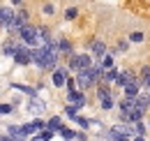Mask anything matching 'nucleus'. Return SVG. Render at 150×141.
<instances>
[{
  "label": "nucleus",
  "mask_w": 150,
  "mask_h": 141,
  "mask_svg": "<svg viewBox=\"0 0 150 141\" xmlns=\"http://www.w3.org/2000/svg\"><path fill=\"white\" fill-rule=\"evenodd\" d=\"M25 109H28V113H30V116H44V111H46V104H44V102H42V100H39L37 95H35V97H30V100H28V104H25Z\"/></svg>",
  "instance_id": "nucleus-1"
},
{
  "label": "nucleus",
  "mask_w": 150,
  "mask_h": 141,
  "mask_svg": "<svg viewBox=\"0 0 150 141\" xmlns=\"http://www.w3.org/2000/svg\"><path fill=\"white\" fill-rule=\"evenodd\" d=\"M67 104L74 106V109L86 106V95H83V90H69V95H67Z\"/></svg>",
  "instance_id": "nucleus-2"
},
{
  "label": "nucleus",
  "mask_w": 150,
  "mask_h": 141,
  "mask_svg": "<svg viewBox=\"0 0 150 141\" xmlns=\"http://www.w3.org/2000/svg\"><path fill=\"white\" fill-rule=\"evenodd\" d=\"M115 81H118V86H129V83H134L136 81V74L132 70H118V76H115Z\"/></svg>",
  "instance_id": "nucleus-3"
},
{
  "label": "nucleus",
  "mask_w": 150,
  "mask_h": 141,
  "mask_svg": "<svg viewBox=\"0 0 150 141\" xmlns=\"http://www.w3.org/2000/svg\"><path fill=\"white\" fill-rule=\"evenodd\" d=\"M12 58L16 60V65H28V63H30V46H25V44H23V46H21Z\"/></svg>",
  "instance_id": "nucleus-4"
},
{
  "label": "nucleus",
  "mask_w": 150,
  "mask_h": 141,
  "mask_svg": "<svg viewBox=\"0 0 150 141\" xmlns=\"http://www.w3.org/2000/svg\"><path fill=\"white\" fill-rule=\"evenodd\" d=\"M12 21H14L12 7H0V26H5V28L9 30V28H12Z\"/></svg>",
  "instance_id": "nucleus-5"
},
{
  "label": "nucleus",
  "mask_w": 150,
  "mask_h": 141,
  "mask_svg": "<svg viewBox=\"0 0 150 141\" xmlns=\"http://www.w3.org/2000/svg\"><path fill=\"white\" fill-rule=\"evenodd\" d=\"M51 81H53L56 88H62L65 81H67V70H65V67H56V70H53V76H51Z\"/></svg>",
  "instance_id": "nucleus-6"
},
{
  "label": "nucleus",
  "mask_w": 150,
  "mask_h": 141,
  "mask_svg": "<svg viewBox=\"0 0 150 141\" xmlns=\"http://www.w3.org/2000/svg\"><path fill=\"white\" fill-rule=\"evenodd\" d=\"M74 83H79V88H81V90H86V88H90L95 81H93V76H90V72H79V76H76Z\"/></svg>",
  "instance_id": "nucleus-7"
},
{
  "label": "nucleus",
  "mask_w": 150,
  "mask_h": 141,
  "mask_svg": "<svg viewBox=\"0 0 150 141\" xmlns=\"http://www.w3.org/2000/svg\"><path fill=\"white\" fill-rule=\"evenodd\" d=\"M21 46H23V42H16V39H7V42L2 44V53H5V56H14V53L19 51Z\"/></svg>",
  "instance_id": "nucleus-8"
},
{
  "label": "nucleus",
  "mask_w": 150,
  "mask_h": 141,
  "mask_svg": "<svg viewBox=\"0 0 150 141\" xmlns=\"http://www.w3.org/2000/svg\"><path fill=\"white\" fill-rule=\"evenodd\" d=\"M90 46H93V53L97 56V58H104V56H106V44H104L102 39H93Z\"/></svg>",
  "instance_id": "nucleus-9"
},
{
  "label": "nucleus",
  "mask_w": 150,
  "mask_h": 141,
  "mask_svg": "<svg viewBox=\"0 0 150 141\" xmlns=\"http://www.w3.org/2000/svg\"><path fill=\"white\" fill-rule=\"evenodd\" d=\"M136 95H139V81H134V83H129V86H125V97L134 100Z\"/></svg>",
  "instance_id": "nucleus-10"
},
{
  "label": "nucleus",
  "mask_w": 150,
  "mask_h": 141,
  "mask_svg": "<svg viewBox=\"0 0 150 141\" xmlns=\"http://www.w3.org/2000/svg\"><path fill=\"white\" fill-rule=\"evenodd\" d=\"M139 81H141V86L150 88V67H148V65L141 67V79H139Z\"/></svg>",
  "instance_id": "nucleus-11"
},
{
  "label": "nucleus",
  "mask_w": 150,
  "mask_h": 141,
  "mask_svg": "<svg viewBox=\"0 0 150 141\" xmlns=\"http://www.w3.org/2000/svg\"><path fill=\"white\" fill-rule=\"evenodd\" d=\"M115 76H118V70H106L104 72V74H102V81H104V86H106V83H113V81H115Z\"/></svg>",
  "instance_id": "nucleus-12"
},
{
  "label": "nucleus",
  "mask_w": 150,
  "mask_h": 141,
  "mask_svg": "<svg viewBox=\"0 0 150 141\" xmlns=\"http://www.w3.org/2000/svg\"><path fill=\"white\" fill-rule=\"evenodd\" d=\"M58 134H60L65 141H72L76 137V132H74V130H69V127H60V130H58Z\"/></svg>",
  "instance_id": "nucleus-13"
},
{
  "label": "nucleus",
  "mask_w": 150,
  "mask_h": 141,
  "mask_svg": "<svg viewBox=\"0 0 150 141\" xmlns=\"http://www.w3.org/2000/svg\"><path fill=\"white\" fill-rule=\"evenodd\" d=\"M49 130H53V132H58L60 127H62V123H60V118L58 116H53V118H49V125H46Z\"/></svg>",
  "instance_id": "nucleus-14"
},
{
  "label": "nucleus",
  "mask_w": 150,
  "mask_h": 141,
  "mask_svg": "<svg viewBox=\"0 0 150 141\" xmlns=\"http://www.w3.org/2000/svg\"><path fill=\"white\" fill-rule=\"evenodd\" d=\"M53 137H56V132L49 130V127H44V130L39 132V139H42V141H49V139H53Z\"/></svg>",
  "instance_id": "nucleus-15"
},
{
  "label": "nucleus",
  "mask_w": 150,
  "mask_h": 141,
  "mask_svg": "<svg viewBox=\"0 0 150 141\" xmlns=\"http://www.w3.org/2000/svg\"><path fill=\"white\" fill-rule=\"evenodd\" d=\"M99 67H102V70H111L113 67V58L111 56H104V58L99 60Z\"/></svg>",
  "instance_id": "nucleus-16"
},
{
  "label": "nucleus",
  "mask_w": 150,
  "mask_h": 141,
  "mask_svg": "<svg viewBox=\"0 0 150 141\" xmlns=\"http://www.w3.org/2000/svg\"><path fill=\"white\" fill-rule=\"evenodd\" d=\"M30 127H33V130H35V132H42V130H44V127H46V123H44V120H42V118H35V120H33V123H30Z\"/></svg>",
  "instance_id": "nucleus-17"
},
{
  "label": "nucleus",
  "mask_w": 150,
  "mask_h": 141,
  "mask_svg": "<svg viewBox=\"0 0 150 141\" xmlns=\"http://www.w3.org/2000/svg\"><path fill=\"white\" fill-rule=\"evenodd\" d=\"M58 49L65 51V53H72V44H69L67 39H60V42H58Z\"/></svg>",
  "instance_id": "nucleus-18"
},
{
  "label": "nucleus",
  "mask_w": 150,
  "mask_h": 141,
  "mask_svg": "<svg viewBox=\"0 0 150 141\" xmlns=\"http://www.w3.org/2000/svg\"><path fill=\"white\" fill-rule=\"evenodd\" d=\"M127 42H134V44H141V42H143V33H139V30H136V33H132Z\"/></svg>",
  "instance_id": "nucleus-19"
},
{
  "label": "nucleus",
  "mask_w": 150,
  "mask_h": 141,
  "mask_svg": "<svg viewBox=\"0 0 150 141\" xmlns=\"http://www.w3.org/2000/svg\"><path fill=\"white\" fill-rule=\"evenodd\" d=\"M99 104H102L104 111H109V109L113 106V97H104V100H99Z\"/></svg>",
  "instance_id": "nucleus-20"
},
{
  "label": "nucleus",
  "mask_w": 150,
  "mask_h": 141,
  "mask_svg": "<svg viewBox=\"0 0 150 141\" xmlns=\"http://www.w3.org/2000/svg\"><path fill=\"white\" fill-rule=\"evenodd\" d=\"M97 95H99V100H104V97H113L111 90L106 88V86H99V93H97Z\"/></svg>",
  "instance_id": "nucleus-21"
},
{
  "label": "nucleus",
  "mask_w": 150,
  "mask_h": 141,
  "mask_svg": "<svg viewBox=\"0 0 150 141\" xmlns=\"http://www.w3.org/2000/svg\"><path fill=\"white\" fill-rule=\"evenodd\" d=\"M65 116L74 120V118H76V116H79V113H76V109H74V106H69V104H67V109H65Z\"/></svg>",
  "instance_id": "nucleus-22"
},
{
  "label": "nucleus",
  "mask_w": 150,
  "mask_h": 141,
  "mask_svg": "<svg viewBox=\"0 0 150 141\" xmlns=\"http://www.w3.org/2000/svg\"><path fill=\"white\" fill-rule=\"evenodd\" d=\"M65 19H69V21L76 19V7H67V9H65Z\"/></svg>",
  "instance_id": "nucleus-23"
},
{
  "label": "nucleus",
  "mask_w": 150,
  "mask_h": 141,
  "mask_svg": "<svg viewBox=\"0 0 150 141\" xmlns=\"http://www.w3.org/2000/svg\"><path fill=\"white\" fill-rule=\"evenodd\" d=\"M74 120H76V123H79V125H81L83 130H88V118H83V116H76Z\"/></svg>",
  "instance_id": "nucleus-24"
},
{
  "label": "nucleus",
  "mask_w": 150,
  "mask_h": 141,
  "mask_svg": "<svg viewBox=\"0 0 150 141\" xmlns=\"http://www.w3.org/2000/svg\"><path fill=\"white\" fill-rule=\"evenodd\" d=\"M127 49H129V42L127 39H120L118 42V51H127Z\"/></svg>",
  "instance_id": "nucleus-25"
},
{
  "label": "nucleus",
  "mask_w": 150,
  "mask_h": 141,
  "mask_svg": "<svg viewBox=\"0 0 150 141\" xmlns=\"http://www.w3.org/2000/svg\"><path fill=\"white\" fill-rule=\"evenodd\" d=\"M0 113H12V104H0Z\"/></svg>",
  "instance_id": "nucleus-26"
},
{
  "label": "nucleus",
  "mask_w": 150,
  "mask_h": 141,
  "mask_svg": "<svg viewBox=\"0 0 150 141\" xmlns=\"http://www.w3.org/2000/svg\"><path fill=\"white\" fill-rule=\"evenodd\" d=\"M53 12H56V7H53V5H49V2H46V5H44V14H53Z\"/></svg>",
  "instance_id": "nucleus-27"
},
{
  "label": "nucleus",
  "mask_w": 150,
  "mask_h": 141,
  "mask_svg": "<svg viewBox=\"0 0 150 141\" xmlns=\"http://www.w3.org/2000/svg\"><path fill=\"white\" fill-rule=\"evenodd\" d=\"M0 141H16V139H14V137H9V134H2V137H0Z\"/></svg>",
  "instance_id": "nucleus-28"
},
{
  "label": "nucleus",
  "mask_w": 150,
  "mask_h": 141,
  "mask_svg": "<svg viewBox=\"0 0 150 141\" xmlns=\"http://www.w3.org/2000/svg\"><path fill=\"white\" fill-rule=\"evenodd\" d=\"M9 2H12L14 7H23V0H9Z\"/></svg>",
  "instance_id": "nucleus-29"
},
{
  "label": "nucleus",
  "mask_w": 150,
  "mask_h": 141,
  "mask_svg": "<svg viewBox=\"0 0 150 141\" xmlns=\"http://www.w3.org/2000/svg\"><path fill=\"white\" fill-rule=\"evenodd\" d=\"M132 141H146V139H143V137H134Z\"/></svg>",
  "instance_id": "nucleus-30"
},
{
  "label": "nucleus",
  "mask_w": 150,
  "mask_h": 141,
  "mask_svg": "<svg viewBox=\"0 0 150 141\" xmlns=\"http://www.w3.org/2000/svg\"><path fill=\"white\" fill-rule=\"evenodd\" d=\"M30 141H42V139H39V134H37V137H30Z\"/></svg>",
  "instance_id": "nucleus-31"
}]
</instances>
